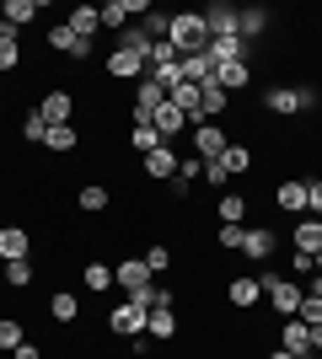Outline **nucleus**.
Listing matches in <instances>:
<instances>
[{
  "label": "nucleus",
  "mask_w": 322,
  "mask_h": 359,
  "mask_svg": "<svg viewBox=\"0 0 322 359\" xmlns=\"http://www.w3.org/2000/svg\"><path fill=\"white\" fill-rule=\"evenodd\" d=\"M167 43L177 48V54H204V48H210V32H204V16L199 11H177L172 16V27H167Z\"/></svg>",
  "instance_id": "f257e3e1"
},
{
  "label": "nucleus",
  "mask_w": 322,
  "mask_h": 359,
  "mask_svg": "<svg viewBox=\"0 0 322 359\" xmlns=\"http://www.w3.org/2000/svg\"><path fill=\"white\" fill-rule=\"evenodd\" d=\"M258 285H263V295H269V306H274L279 316H295L301 300H307V290L295 285V279H279V273H263Z\"/></svg>",
  "instance_id": "f03ea898"
},
{
  "label": "nucleus",
  "mask_w": 322,
  "mask_h": 359,
  "mask_svg": "<svg viewBox=\"0 0 322 359\" xmlns=\"http://www.w3.org/2000/svg\"><path fill=\"white\" fill-rule=\"evenodd\" d=\"M145 322H151V311H140L135 300H119V306L107 311V327L119 332V338H140V332H145Z\"/></svg>",
  "instance_id": "7ed1b4c3"
},
{
  "label": "nucleus",
  "mask_w": 322,
  "mask_h": 359,
  "mask_svg": "<svg viewBox=\"0 0 322 359\" xmlns=\"http://www.w3.org/2000/svg\"><path fill=\"white\" fill-rule=\"evenodd\" d=\"M194 150H199V161H220L231 150V140L220 123H194Z\"/></svg>",
  "instance_id": "20e7f679"
},
{
  "label": "nucleus",
  "mask_w": 322,
  "mask_h": 359,
  "mask_svg": "<svg viewBox=\"0 0 322 359\" xmlns=\"http://www.w3.org/2000/svg\"><path fill=\"white\" fill-rule=\"evenodd\" d=\"M107 75H113V81H145V54H135V48H113V54H107Z\"/></svg>",
  "instance_id": "39448f33"
},
{
  "label": "nucleus",
  "mask_w": 322,
  "mask_h": 359,
  "mask_svg": "<svg viewBox=\"0 0 322 359\" xmlns=\"http://www.w3.org/2000/svg\"><path fill=\"white\" fill-rule=\"evenodd\" d=\"M279 348H290L295 359L317 354V348H311V327L301 322V316H285V327H279Z\"/></svg>",
  "instance_id": "423d86ee"
},
{
  "label": "nucleus",
  "mask_w": 322,
  "mask_h": 359,
  "mask_svg": "<svg viewBox=\"0 0 322 359\" xmlns=\"http://www.w3.org/2000/svg\"><path fill=\"white\" fill-rule=\"evenodd\" d=\"M38 113H43V123H48V129H60V123H70V118H76V97H70V91H48L43 102H38Z\"/></svg>",
  "instance_id": "0eeeda50"
},
{
  "label": "nucleus",
  "mask_w": 322,
  "mask_h": 359,
  "mask_svg": "<svg viewBox=\"0 0 322 359\" xmlns=\"http://www.w3.org/2000/svg\"><path fill=\"white\" fill-rule=\"evenodd\" d=\"M274 247H279V236H274V231H263V225H247L242 252L253 257V263H269V257H274Z\"/></svg>",
  "instance_id": "6e6552de"
},
{
  "label": "nucleus",
  "mask_w": 322,
  "mask_h": 359,
  "mask_svg": "<svg viewBox=\"0 0 322 359\" xmlns=\"http://www.w3.org/2000/svg\"><path fill=\"white\" fill-rule=\"evenodd\" d=\"M204 16V32L210 38H236V6H210V11H199Z\"/></svg>",
  "instance_id": "1a4fd4ad"
},
{
  "label": "nucleus",
  "mask_w": 322,
  "mask_h": 359,
  "mask_svg": "<svg viewBox=\"0 0 322 359\" xmlns=\"http://www.w3.org/2000/svg\"><path fill=\"white\" fill-rule=\"evenodd\" d=\"M113 279H119V285H123V290H129V295H135V290H140V285H151L156 273H151V269H145V257H123L119 269H113Z\"/></svg>",
  "instance_id": "9d476101"
},
{
  "label": "nucleus",
  "mask_w": 322,
  "mask_h": 359,
  "mask_svg": "<svg viewBox=\"0 0 322 359\" xmlns=\"http://www.w3.org/2000/svg\"><path fill=\"white\" fill-rule=\"evenodd\" d=\"M226 107H231V91H220V86L210 81V86H199V118H194V123H210V118H220Z\"/></svg>",
  "instance_id": "9b49d317"
},
{
  "label": "nucleus",
  "mask_w": 322,
  "mask_h": 359,
  "mask_svg": "<svg viewBox=\"0 0 322 359\" xmlns=\"http://www.w3.org/2000/svg\"><path fill=\"white\" fill-rule=\"evenodd\" d=\"M204 54H210L215 70H220V65H242V60H247V43H242V38H210V48H204Z\"/></svg>",
  "instance_id": "f8f14e48"
},
{
  "label": "nucleus",
  "mask_w": 322,
  "mask_h": 359,
  "mask_svg": "<svg viewBox=\"0 0 322 359\" xmlns=\"http://www.w3.org/2000/svg\"><path fill=\"white\" fill-rule=\"evenodd\" d=\"M307 198H311V188H307V182H279L274 204H279L285 215H307Z\"/></svg>",
  "instance_id": "ddd939ff"
},
{
  "label": "nucleus",
  "mask_w": 322,
  "mask_h": 359,
  "mask_svg": "<svg viewBox=\"0 0 322 359\" xmlns=\"http://www.w3.org/2000/svg\"><path fill=\"white\" fill-rule=\"evenodd\" d=\"M263 107H269V113H285V118H290V113H307V102H301V86H274L269 91V97H263Z\"/></svg>",
  "instance_id": "4468645a"
},
{
  "label": "nucleus",
  "mask_w": 322,
  "mask_h": 359,
  "mask_svg": "<svg viewBox=\"0 0 322 359\" xmlns=\"http://www.w3.org/2000/svg\"><path fill=\"white\" fill-rule=\"evenodd\" d=\"M27 252H32V236L16 231V225H6L0 231V263H16V257H27Z\"/></svg>",
  "instance_id": "2eb2a0df"
},
{
  "label": "nucleus",
  "mask_w": 322,
  "mask_h": 359,
  "mask_svg": "<svg viewBox=\"0 0 322 359\" xmlns=\"http://www.w3.org/2000/svg\"><path fill=\"white\" fill-rule=\"evenodd\" d=\"M226 300H231V306H236V311H253V306H258V300H263V285H258V279H231Z\"/></svg>",
  "instance_id": "dca6fc26"
},
{
  "label": "nucleus",
  "mask_w": 322,
  "mask_h": 359,
  "mask_svg": "<svg viewBox=\"0 0 322 359\" xmlns=\"http://www.w3.org/2000/svg\"><path fill=\"white\" fill-rule=\"evenodd\" d=\"M97 11H102V27H119V22H129L135 11H151V0H107Z\"/></svg>",
  "instance_id": "f3484780"
},
{
  "label": "nucleus",
  "mask_w": 322,
  "mask_h": 359,
  "mask_svg": "<svg viewBox=\"0 0 322 359\" xmlns=\"http://www.w3.org/2000/svg\"><path fill=\"white\" fill-rule=\"evenodd\" d=\"M129 300H135L140 311H172V290H161L156 279H151V285H140V290H135Z\"/></svg>",
  "instance_id": "a211bd4d"
},
{
  "label": "nucleus",
  "mask_w": 322,
  "mask_h": 359,
  "mask_svg": "<svg viewBox=\"0 0 322 359\" xmlns=\"http://www.w3.org/2000/svg\"><path fill=\"white\" fill-rule=\"evenodd\" d=\"M151 129H156L161 140H172V135H183V129H188V113H177L172 102H161V107H156V123H151Z\"/></svg>",
  "instance_id": "6ab92c4d"
},
{
  "label": "nucleus",
  "mask_w": 322,
  "mask_h": 359,
  "mask_svg": "<svg viewBox=\"0 0 322 359\" xmlns=\"http://www.w3.org/2000/svg\"><path fill=\"white\" fill-rule=\"evenodd\" d=\"M65 27L76 32V38H92V32L102 27V11H97V6H76V11L65 16Z\"/></svg>",
  "instance_id": "aec40b11"
},
{
  "label": "nucleus",
  "mask_w": 322,
  "mask_h": 359,
  "mask_svg": "<svg viewBox=\"0 0 322 359\" xmlns=\"http://www.w3.org/2000/svg\"><path fill=\"white\" fill-rule=\"evenodd\" d=\"M295 252H322V220L317 215L295 220Z\"/></svg>",
  "instance_id": "412c9836"
},
{
  "label": "nucleus",
  "mask_w": 322,
  "mask_h": 359,
  "mask_svg": "<svg viewBox=\"0 0 322 359\" xmlns=\"http://www.w3.org/2000/svg\"><path fill=\"white\" fill-rule=\"evenodd\" d=\"M183 81H188V86H210V81H215V60H210V54H188V60H183Z\"/></svg>",
  "instance_id": "4be33fe9"
},
{
  "label": "nucleus",
  "mask_w": 322,
  "mask_h": 359,
  "mask_svg": "<svg viewBox=\"0 0 322 359\" xmlns=\"http://www.w3.org/2000/svg\"><path fill=\"white\" fill-rule=\"evenodd\" d=\"M167 102L177 107V113H188V123L199 118V86H188V81H177V86L167 91Z\"/></svg>",
  "instance_id": "5701e85b"
},
{
  "label": "nucleus",
  "mask_w": 322,
  "mask_h": 359,
  "mask_svg": "<svg viewBox=\"0 0 322 359\" xmlns=\"http://www.w3.org/2000/svg\"><path fill=\"white\" fill-rule=\"evenodd\" d=\"M0 16L11 22V32H22V27H32V16H38V0H6V6H0Z\"/></svg>",
  "instance_id": "b1692460"
},
{
  "label": "nucleus",
  "mask_w": 322,
  "mask_h": 359,
  "mask_svg": "<svg viewBox=\"0 0 322 359\" xmlns=\"http://www.w3.org/2000/svg\"><path fill=\"white\" fill-rule=\"evenodd\" d=\"M145 172H151L156 182H172V177H177V156H172L167 145H161V150H151V156H145Z\"/></svg>",
  "instance_id": "393cba45"
},
{
  "label": "nucleus",
  "mask_w": 322,
  "mask_h": 359,
  "mask_svg": "<svg viewBox=\"0 0 322 359\" xmlns=\"http://www.w3.org/2000/svg\"><path fill=\"white\" fill-rule=\"evenodd\" d=\"M269 27V11H263V6H247V11H236V38H258V32Z\"/></svg>",
  "instance_id": "a878e982"
},
{
  "label": "nucleus",
  "mask_w": 322,
  "mask_h": 359,
  "mask_svg": "<svg viewBox=\"0 0 322 359\" xmlns=\"http://www.w3.org/2000/svg\"><path fill=\"white\" fill-rule=\"evenodd\" d=\"M247 75H253V70H247V60L242 65H220V70H215V86H220V91H242Z\"/></svg>",
  "instance_id": "bb28decb"
},
{
  "label": "nucleus",
  "mask_w": 322,
  "mask_h": 359,
  "mask_svg": "<svg viewBox=\"0 0 322 359\" xmlns=\"http://www.w3.org/2000/svg\"><path fill=\"white\" fill-rule=\"evenodd\" d=\"M48 316H54V322H76V316H81L76 295H70V290H60V295L48 300Z\"/></svg>",
  "instance_id": "cd10ccee"
},
{
  "label": "nucleus",
  "mask_w": 322,
  "mask_h": 359,
  "mask_svg": "<svg viewBox=\"0 0 322 359\" xmlns=\"http://www.w3.org/2000/svg\"><path fill=\"white\" fill-rule=\"evenodd\" d=\"M172 332H177V316H172V311H151V322H145V338H161V344H167Z\"/></svg>",
  "instance_id": "c85d7f7f"
},
{
  "label": "nucleus",
  "mask_w": 322,
  "mask_h": 359,
  "mask_svg": "<svg viewBox=\"0 0 322 359\" xmlns=\"http://www.w3.org/2000/svg\"><path fill=\"white\" fill-rule=\"evenodd\" d=\"M215 210H220V225H242V215H247V198H242V194H226L220 204H215Z\"/></svg>",
  "instance_id": "c756f323"
},
{
  "label": "nucleus",
  "mask_w": 322,
  "mask_h": 359,
  "mask_svg": "<svg viewBox=\"0 0 322 359\" xmlns=\"http://www.w3.org/2000/svg\"><path fill=\"white\" fill-rule=\"evenodd\" d=\"M6 285H11V290H27V285H32V257H16V263H6Z\"/></svg>",
  "instance_id": "7c9ffc66"
},
{
  "label": "nucleus",
  "mask_w": 322,
  "mask_h": 359,
  "mask_svg": "<svg viewBox=\"0 0 322 359\" xmlns=\"http://www.w3.org/2000/svg\"><path fill=\"white\" fill-rule=\"evenodd\" d=\"M48 48H60V54H76V48H81V38H76V32H70V27L60 22V27H48Z\"/></svg>",
  "instance_id": "2f4dec72"
},
{
  "label": "nucleus",
  "mask_w": 322,
  "mask_h": 359,
  "mask_svg": "<svg viewBox=\"0 0 322 359\" xmlns=\"http://www.w3.org/2000/svg\"><path fill=\"white\" fill-rule=\"evenodd\" d=\"M76 204H81L86 215H102V210H107V188H81Z\"/></svg>",
  "instance_id": "473e14b6"
},
{
  "label": "nucleus",
  "mask_w": 322,
  "mask_h": 359,
  "mask_svg": "<svg viewBox=\"0 0 322 359\" xmlns=\"http://www.w3.org/2000/svg\"><path fill=\"white\" fill-rule=\"evenodd\" d=\"M16 65H22V38H0V70H16Z\"/></svg>",
  "instance_id": "72a5a7b5"
},
{
  "label": "nucleus",
  "mask_w": 322,
  "mask_h": 359,
  "mask_svg": "<svg viewBox=\"0 0 322 359\" xmlns=\"http://www.w3.org/2000/svg\"><path fill=\"white\" fill-rule=\"evenodd\" d=\"M220 161H226V172L236 177V172H247V166H253V150H247V145H231L226 156H220Z\"/></svg>",
  "instance_id": "f704fd0d"
},
{
  "label": "nucleus",
  "mask_w": 322,
  "mask_h": 359,
  "mask_svg": "<svg viewBox=\"0 0 322 359\" xmlns=\"http://www.w3.org/2000/svg\"><path fill=\"white\" fill-rule=\"evenodd\" d=\"M129 145H135L140 156H151V150H161V145H167V140L156 135V129H135V135H129Z\"/></svg>",
  "instance_id": "c9c22d12"
},
{
  "label": "nucleus",
  "mask_w": 322,
  "mask_h": 359,
  "mask_svg": "<svg viewBox=\"0 0 322 359\" xmlns=\"http://www.w3.org/2000/svg\"><path fill=\"white\" fill-rule=\"evenodd\" d=\"M86 290H113V269L107 263H86Z\"/></svg>",
  "instance_id": "e433bc0d"
},
{
  "label": "nucleus",
  "mask_w": 322,
  "mask_h": 359,
  "mask_svg": "<svg viewBox=\"0 0 322 359\" xmlns=\"http://www.w3.org/2000/svg\"><path fill=\"white\" fill-rule=\"evenodd\" d=\"M22 135H27L32 145H43V140H48V123H43V113H38V107L27 113V123H22Z\"/></svg>",
  "instance_id": "4c0bfd02"
},
{
  "label": "nucleus",
  "mask_w": 322,
  "mask_h": 359,
  "mask_svg": "<svg viewBox=\"0 0 322 359\" xmlns=\"http://www.w3.org/2000/svg\"><path fill=\"white\" fill-rule=\"evenodd\" d=\"M43 145H48V150H70V145H76V123H60V129H48Z\"/></svg>",
  "instance_id": "58836bf2"
},
{
  "label": "nucleus",
  "mask_w": 322,
  "mask_h": 359,
  "mask_svg": "<svg viewBox=\"0 0 322 359\" xmlns=\"http://www.w3.org/2000/svg\"><path fill=\"white\" fill-rule=\"evenodd\" d=\"M145 269H151V273H167V269H172V252L161 247V241H156V247H145Z\"/></svg>",
  "instance_id": "ea45409f"
},
{
  "label": "nucleus",
  "mask_w": 322,
  "mask_h": 359,
  "mask_svg": "<svg viewBox=\"0 0 322 359\" xmlns=\"http://www.w3.org/2000/svg\"><path fill=\"white\" fill-rule=\"evenodd\" d=\"M22 344V322L16 316H0V348H16Z\"/></svg>",
  "instance_id": "a19ab883"
},
{
  "label": "nucleus",
  "mask_w": 322,
  "mask_h": 359,
  "mask_svg": "<svg viewBox=\"0 0 322 359\" xmlns=\"http://www.w3.org/2000/svg\"><path fill=\"white\" fill-rule=\"evenodd\" d=\"M295 316H301V322H307V327H322V300H301V311H295Z\"/></svg>",
  "instance_id": "79ce46f5"
},
{
  "label": "nucleus",
  "mask_w": 322,
  "mask_h": 359,
  "mask_svg": "<svg viewBox=\"0 0 322 359\" xmlns=\"http://www.w3.org/2000/svg\"><path fill=\"white\" fill-rule=\"evenodd\" d=\"M242 236L247 225H220V247H231V252H242Z\"/></svg>",
  "instance_id": "37998d69"
},
{
  "label": "nucleus",
  "mask_w": 322,
  "mask_h": 359,
  "mask_svg": "<svg viewBox=\"0 0 322 359\" xmlns=\"http://www.w3.org/2000/svg\"><path fill=\"white\" fill-rule=\"evenodd\" d=\"M204 182H215V188H220V182H231L226 161H204Z\"/></svg>",
  "instance_id": "c03bdc74"
},
{
  "label": "nucleus",
  "mask_w": 322,
  "mask_h": 359,
  "mask_svg": "<svg viewBox=\"0 0 322 359\" xmlns=\"http://www.w3.org/2000/svg\"><path fill=\"white\" fill-rule=\"evenodd\" d=\"M307 188H311V198H307V215H317V220H322V182H307Z\"/></svg>",
  "instance_id": "a18cd8bd"
},
{
  "label": "nucleus",
  "mask_w": 322,
  "mask_h": 359,
  "mask_svg": "<svg viewBox=\"0 0 322 359\" xmlns=\"http://www.w3.org/2000/svg\"><path fill=\"white\" fill-rule=\"evenodd\" d=\"M11 359H38V344H27V338H22V344L11 348Z\"/></svg>",
  "instance_id": "49530a36"
},
{
  "label": "nucleus",
  "mask_w": 322,
  "mask_h": 359,
  "mask_svg": "<svg viewBox=\"0 0 322 359\" xmlns=\"http://www.w3.org/2000/svg\"><path fill=\"white\" fill-rule=\"evenodd\" d=\"M311 300H322V273H311V290H307Z\"/></svg>",
  "instance_id": "de8ad7c7"
},
{
  "label": "nucleus",
  "mask_w": 322,
  "mask_h": 359,
  "mask_svg": "<svg viewBox=\"0 0 322 359\" xmlns=\"http://www.w3.org/2000/svg\"><path fill=\"white\" fill-rule=\"evenodd\" d=\"M311 273H322V252H311Z\"/></svg>",
  "instance_id": "09e8293b"
},
{
  "label": "nucleus",
  "mask_w": 322,
  "mask_h": 359,
  "mask_svg": "<svg viewBox=\"0 0 322 359\" xmlns=\"http://www.w3.org/2000/svg\"><path fill=\"white\" fill-rule=\"evenodd\" d=\"M311 348H322V327H311Z\"/></svg>",
  "instance_id": "8fccbe9b"
},
{
  "label": "nucleus",
  "mask_w": 322,
  "mask_h": 359,
  "mask_svg": "<svg viewBox=\"0 0 322 359\" xmlns=\"http://www.w3.org/2000/svg\"><path fill=\"white\" fill-rule=\"evenodd\" d=\"M269 359H295V354H290V348H274V354H269Z\"/></svg>",
  "instance_id": "3c124183"
},
{
  "label": "nucleus",
  "mask_w": 322,
  "mask_h": 359,
  "mask_svg": "<svg viewBox=\"0 0 322 359\" xmlns=\"http://www.w3.org/2000/svg\"><path fill=\"white\" fill-rule=\"evenodd\" d=\"M0 38H11V22H6V16H0Z\"/></svg>",
  "instance_id": "603ef678"
}]
</instances>
